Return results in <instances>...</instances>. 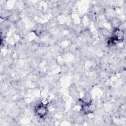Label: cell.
Returning <instances> with one entry per match:
<instances>
[{
	"instance_id": "1",
	"label": "cell",
	"mask_w": 126,
	"mask_h": 126,
	"mask_svg": "<svg viewBox=\"0 0 126 126\" xmlns=\"http://www.w3.org/2000/svg\"><path fill=\"white\" fill-rule=\"evenodd\" d=\"M35 113L40 118H44L48 113L47 105L42 102L38 103L35 107Z\"/></svg>"
}]
</instances>
